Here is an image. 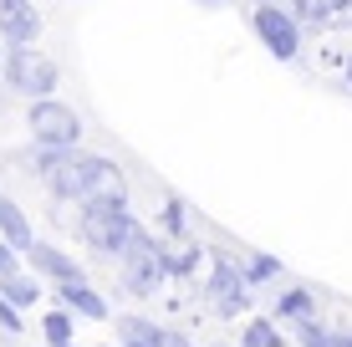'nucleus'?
<instances>
[{
    "label": "nucleus",
    "instance_id": "12",
    "mask_svg": "<svg viewBox=\"0 0 352 347\" xmlns=\"http://www.w3.org/2000/svg\"><path fill=\"white\" fill-rule=\"evenodd\" d=\"M271 317H276V322H307V317H317V296H311L307 286H291V291L276 296Z\"/></svg>",
    "mask_w": 352,
    "mask_h": 347
},
{
    "label": "nucleus",
    "instance_id": "21",
    "mask_svg": "<svg viewBox=\"0 0 352 347\" xmlns=\"http://www.w3.org/2000/svg\"><path fill=\"white\" fill-rule=\"evenodd\" d=\"M21 256H26V250H16L6 240V235H0V276H10V271H21Z\"/></svg>",
    "mask_w": 352,
    "mask_h": 347
},
{
    "label": "nucleus",
    "instance_id": "1",
    "mask_svg": "<svg viewBox=\"0 0 352 347\" xmlns=\"http://www.w3.org/2000/svg\"><path fill=\"white\" fill-rule=\"evenodd\" d=\"M41 184L52 189V199H67V205H82V199H92V194H123L128 199L123 169H118L113 159H102V153H87V148H67V159L56 164Z\"/></svg>",
    "mask_w": 352,
    "mask_h": 347
},
{
    "label": "nucleus",
    "instance_id": "17",
    "mask_svg": "<svg viewBox=\"0 0 352 347\" xmlns=\"http://www.w3.org/2000/svg\"><path fill=\"white\" fill-rule=\"evenodd\" d=\"M296 347H337V332L322 327L317 317H307V322H296Z\"/></svg>",
    "mask_w": 352,
    "mask_h": 347
},
{
    "label": "nucleus",
    "instance_id": "19",
    "mask_svg": "<svg viewBox=\"0 0 352 347\" xmlns=\"http://www.w3.org/2000/svg\"><path fill=\"white\" fill-rule=\"evenodd\" d=\"M21 327H26V312H21V306L10 302L6 291H0V337H16Z\"/></svg>",
    "mask_w": 352,
    "mask_h": 347
},
{
    "label": "nucleus",
    "instance_id": "29",
    "mask_svg": "<svg viewBox=\"0 0 352 347\" xmlns=\"http://www.w3.org/2000/svg\"><path fill=\"white\" fill-rule=\"evenodd\" d=\"M235 347H245V342H235Z\"/></svg>",
    "mask_w": 352,
    "mask_h": 347
},
{
    "label": "nucleus",
    "instance_id": "7",
    "mask_svg": "<svg viewBox=\"0 0 352 347\" xmlns=\"http://www.w3.org/2000/svg\"><path fill=\"white\" fill-rule=\"evenodd\" d=\"M210 296H214V312H220V317H240L250 306V276H245V266H235V260L220 256V250L210 256Z\"/></svg>",
    "mask_w": 352,
    "mask_h": 347
},
{
    "label": "nucleus",
    "instance_id": "15",
    "mask_svg": "<svg viewBox=\"0 0 352 347\" xmlns=\"http://www.w3.org/2000/svg\"><path fill=\"white\" fill-rule=\"evenodd\" d=\"M164 260H168V276H194V271H199V260H204V250L184 235V240L164 245Z\"/></svg>",
    "mask_w": 352,
    "mask_h": 347
},
{
    "label": "nucleus",
    "instance_id": "24",
    "mask_svg": "<svg viewBox=\"0 0 352 347\" xmlns=\"http://www.w3.org/2000/svg\"><path fill=\"white\" fill-rule=\"evenodd\" d=\"M256 5H286V0H256Z\"/></svg>",
    "mask_w": 352,
    "mask_h": 347
},
{
    "label": "nucleus",
    "instance_id": "30",
    "mask_svg": "<svg viewBox=\"0 0 352 347\" xmlns=\"http://www.w3.org/2000/svg\"><path fill=\"white\" fill-rule=\"evenodd\" d=\"M184 347H194V342H184Z\"/></svg>",
    "mask_w": 352,
    "mask_h": 347
},
{
    "label": "nucleus",
    "instance_id": "9",
    "mask_svg": "<svg viewBox=\"0 0 352 347\" xmlns=\"http://www.w3.org/2000/svg\"><path fill=\"white\" fill-rule=\"evenodd\" d=\"M26 266L36 271V276H46V281H82V276H87V271H82L62 245H52V240H36L26 250Z\"/></svg>",
    "mask_w": 352,
    "mask_h": 347
},
{
    "label": "nucleus",
    "instance_id": "18",
    "mask_svg": "<svg viewBox=\"0 0 352 347\" xmlns=\"http://www.w3.org/2000/svg\"><path fill=\"white\" fill-rule=\"evenodd\" d=\"M245 276H250V286L276 281V276H281V260H276V256H250L245 260Z\"/></svg>",
    "mask_w": 352,
    "mask_h": 347
},
{
    "label": "nucleus",
    "instance_id": "28",
    "mask_svg": "<svg viewBox=\"0 0 352 347\" xmlns=\"http://www.w3.org/2000/svg\"><path fill=\"white\" fill-rule=\"evenodd\" d=\"M0 62H6V52H0Z\"/></svg>",
    "mask_w": 352,
    "mask_h": 347
},
{
    "label": "nucleus",
    "instance_id": "14",
    "mask_svg": "<svg viewBox=\"0 0 352 347\" xmlns=\"http://www.w3.org/2000/svg\"><path fill=\"white\" fill-rule=\"evenodd\" d=\"M41 337H46V347L77 342V312H67V306H52V312L41 317Z\"/></svg>",
    "mask_w": 352,
    "mask_h": 347
},
{
    "label": "nucleus",
    "instance_id": "8",
    "mask_svg": "<svg viewBox=\"0 0 352 347\" xmlns=\"http://www.w3.org/2000/svg\"><path fill=\"white\" fill-rule=\"evenodd\" d=\"M41 36V10L31 0H0V41L6 46H36Z\"/></svg>",
    "mask_w": 352,
    "mask_h": 347
},
{
    "label": "nucleus",
    "instance_id": "27",
    "mask_svg": "<svg viewBox=\"0 0 352 347\" xmlns=\"http://www.w3.org/2000/svg\"><path fill=\"white\" fill-rule=\"evenodd\" d=\"M204 5H220V0H204Z\"/></svg>",
    "mask_w": 352,
    "mask_h": 347
},
{
    "label": "nucleus",
    "instance_id": "5",
    "mask_svg": "<svg viewBox=\"0 0 352 347\" xmlns=\"http://www.w3.org/2000/svg\"><path fill=\"white\" fill-rule=\"evenodd\" d=\"M250 31H256V41L276 62H296L301 56V31L307 26L291 16V5H256L250 10Z\"/></svg>",
    "mask_w": 352,
    "mask_h": 347
},
{
    "label": "nucleus",
    "instance_id": "4",
    "mask_svg": "<svg viewBox=\"0 0 352 347\" xmlns=\"http://www.w3.org/2000/svg\"><path fill=\"white\" fill-rule=\"evenodd\" d=\"M118 260H123V286H128L133 296H148V291H159V286L168 281L164 245L153 240L148 230H138V235H133V240H128V250H123Z\"/></svg>",
    "mask_w": 352,
    "mask_h": 347
},
{
    "label": "nucleus",
    "instance_id": "3",
    "mask_svg": "<svg viewBox=\"0 0 352 347\" xmlns=\"http://www.w3.org/2000/svg\"><path fill=\"white\" fill-rule=\"evenodd\" d=\"M0 71H6L10 92H21V98H52L56 77H62V67H56L46 52H36V46H6Z\"/></svg>",
    "mask_w": 352,
    "mask_h": 347
},
{
    "label": "nucleus",
    "instance_id": "26",
    "mask_svg": "<svg viewBox=\"0 0 352 347\" xmlns=\"http://www.w3.org/2000/svg\"><path fill=\"white\" fill-rule=\"evenodd\" d=\"M102 347H123V342H102Z\"/></svg>",
    "mask_w": 352,
    "mask_h": 347
},
{
    "label": "nucleus",
    "instance_id": "23",
    "mask_svg": "<svg viewBox=\"0 0 352 347\" xmlns=\"http://www.w3.org/2000/svg\"><path fill=\"white\" fill-rule=\"evenodd\" d=\"M337 347H352V332H337Z\"/></svg>",
    "mask_w": 352,
    "mask_h": 347
},
{
    "label": "nucleus",
    "instance_id": "10",
    "mask_svg": "<svg viewBox=\"0 0 352 347\" xmlns=\"http://www.w3.org/2000/svg\"><path fill=\"white\" fill-rule=\"evenodd\" d=\"M56 306H67V312L87 317V322H107V296H97L87 276L82 281H56Z\"/></svg>",
    "mask_w": 352,
    "mask_h": 347
},
{
    "label": "nucleus",
    "instance_id": "22",
    "mask_svg": "<svg viewBox=\"0 0 352 347\" xmlns=\"http://www.w3.org/2000/svg\"><path fill=\"white\" fill-rule=\"evenodd\" d=\"M123 347H153V342H143V337H118Z\"/></svg>",
    "mask_w": 352,
    "mask_h": 347
},
{
    "label": "nucleus",
    "instance_id": "25",
    "mask_svg": "<svg viewBox=\"0 0 352 347\" xmlns=\"http://www.w3.org/2000/svg\"><path fill=\"white\" fill-rule=\"evenodd\" d=\"M347 87H352V56H347Z\"/></svg>",
    "mask_w": 352,
    "mask_h": 347
},
{
    "label": "nucleus",
    "instance_id": "16",
    "mask_svg": "<svg viewBox=\"0 0 352 347\" xmlns=\"http://www.w3.org/2000/svg\"><path fill=\"white\" fill-rule=\"evenodd\" d=\"M245 347H286L281 327H276V317H250L245 322V337H240Z\"/></svg>",
    "mask_w": 352,
    "mask_h": 347
},
{
    "label": "nucleus",
    "instance_id": "2",
    "mask_svg": "<svg viewBox=\"0 0 352 347\" xmlns=\"http://www.w3.org/2000/svg\"><path fill=\"white\" fill-rule=\"evenodd\" d=\"M138 214L128 210L123 194H92L77 205V240L97 256H123L128 240L138 235Z\"/></svg>",
    "mask_w": 352,
    "mask_h": 347
},
{
    "label": "nucleus",
    "instance_id": "13",
    "mask_svg": "<svg viewBox=\"0 0 352 347\" xmlns=\"http://www.w3.org/2000/svg\"><path fill=\"white\" fill-rule=\"evenodd\" d=\"M0 291H6L10 302L21 306V312H31V306L41 302V281H36V271H26V266L10 271V276H0Z\"/></svg>",
    "mask_w": 352,
    "mask_h": 347
},
{
    "label": "nucleus",
    "instance_id": "11",
    "mask_svg": "<svg viewBox=\"0 0 352 347\" xmlns=\"http://www.w3.org/2000/svg\"><path fill=\"white\" fill-rule=\"evenodd\" d=\"M0 235H6L16 250H31V245H36V230H31L26 210H21L10 194H0Z\"/></svg>",
    "mask_w": 352,
    "mask_h": 347
},
{
    "label": "nucleus",
    "instance_id": "6",
    "mask_svg": "<svg viewBox=\"0 0 352 347\" xmlns=\"http://www.w3.org/2000/svg\"><path fill=\"white\" fill-rule=\"evenodd\" d=\"M26 128H31V143H62V148H77L82 143V117L56 98H31L26 107Z\"/></svg>",
    "mask_w": 352,
    "mask_h": 347
},
{
    "label": "nucleus",
    "instance_id": "20",
    "mask_svg": "<svg viewBox=\"0 0 352 347\" xmlns=\"http://www.w3.org/2000/svg\"><path fill=\"white\" fill-rule=\"evenodd\" d=\"M164 230L174 235V240H184V235H189V220H184V199H164Z\"/></svg>",
    "mask_w": 352,
    "mask_h": 347
}]
</instances>
